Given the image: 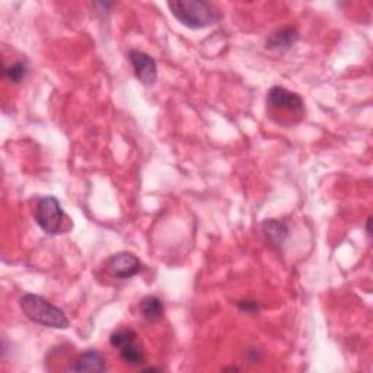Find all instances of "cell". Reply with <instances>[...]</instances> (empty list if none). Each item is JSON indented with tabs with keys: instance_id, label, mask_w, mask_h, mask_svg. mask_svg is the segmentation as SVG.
I'll use <instances>...</instances> for the list:
<instances>
[{
	"instance_id": "6da1fadb",
	"label": "cell",
	"mask_w": 373,
	"mask_h": 373,
	"mask_svg": "<svg viewBox=\"0 0 373 373\" xmlns=\"http://www.w3.org/2000/svg\"><path fill=\"white\" fill-rule=\"evenodd\" d=\"M270 119L283 127H290L305 119V101L296 92L283 86H273L266 98Z\"/></svg>"
},
{
	"instance_id": "7a4b0ae2",
	"label": "cell",
	"mask_w": 373,
	"mask_h": 373,
	"mask_svg": "<svg viewBox=\"0 0 373 373\" xmlns=\"http://www.w3.org/2000/svg\"><path fill=\"white\" fill-rule=\"evenodd\" d=\"M168 8L174 18L190 30L212 27L222 19L219 8L206 0H174L168 2Z\"/></svg>"
},
{
	"instance_id": "3957f363",
	"label": "cell",
	"mask_w": 373,
	"mask_h": 373,
	"mask_svg": "<svg viewBox=\"0 0 373 373\" xmlns=\"http://www.w3.org/2000/svg\"><path fill=\"white\" fill-rule=\"evenodd\" d=\"M19 308L30 321L54 330H67L70 322L63 309L34 293H25L19 299Z\"/></svg>"
},
{
	"instance_id": "277c9868",
	"label": "cell",
	"mask_w": 373,
	"mask_h": 373,
	"mask_svg": "<svg viewBox=\"0 0 373 373\" xmlns=\"http://www.w3.org/2000/svg\"><path fill=\"white\" fill-rule=\"evenodd\" d=\"M34 219L47 235H59L69 230V226H64L66 223L72 225V220L66 216L60 201L54 196H45L37 201Z\"/></svg>"
},
{
	"instance_id": "5b68a950",
	"label": "cell",
	"mask_w": 373,
	"mask_h": 373,
	"mask_svg": "<svg viewBox=\"0 0 373 373\" xmlns=\"http://www.w3.org/2000/svg\"><path fill=\"white\" fill-rule=\"evenodd\" d=\"M107 273L119 280H129L142 270V263L133 252L122 251L111 255L105 261Z\"/></svg>"
},
{
	"instance_id": "8992f818",
	"label": "cell",
	"mask_w": 373,
	"mask_h": 373,
	"mask_svg": "<svg viewBox=\"0 0 373 373\" xmlns=\"http://www.w3.org/2000/svg\"><path fill=\"white\" fill-rule=\"evenodd\" d=\"M129 61L133 67L136 78L146 86H150L158 79V64L156 60L140 50L129 52Z\"/></svg>"
},
{
	"instance_id": "52a82bcc",
	"label": "cell",
	"mask_w": 373,
	"mask_h": 373,
	"mask_svg": "<svg viewBox=\"0 0 373 373\" xmlns=\"http://www.w3.org/2000/svg\"><path fill=\"white\" fill-rule=\"evenodd\" d=\"M70 370L102 373L107 370V362L102 353H100L98 350H86L85 353H81L75 359L73 366L70 367Z\"/></svg>"
},
{
	"instance_id": "ba28073f",
	"label": "cell",
	"mask_w": 373,
	"mask_h": 373,
	"mask_svg": "<svg viewBox=\"0 0 373 373\" xmlns=\"http://www.w3.org/2000/svg\"><path fill=\"white\" fill-rule=\"evenodd\" d=\"M299 31L295 27H286L273 32L267 41L266 47L273 52H288L297 42Z\"/></svg>"
},
{
	"instance_id": "9c48e42d",
	"label": "cell",
	"mask_w": 373,
	"mask_h": 373,
	"mask_svg": "<svg viewBox=\"0 0 373 373\" xmlns=\"http://www.w3.org/2000/svg\"><path fill=\"white\" fill-rule=\"evenodd\" d=\"M261 229H263L266 239L276 247H282L289 237L288 225L283 223L282 220H277V219L264 220Z\"/></svg>"
},
{
	"instance_id": "30bf717a",
	"label": "cell",
	"mask_w": 373,
	"mask_h": 373,
	"mask_svg": "<svg viewBox=\"0 0 373 373\" xmlns=\"http://www.w3.org/2000/svg\"><path fill=\"white\" fill-rule=\"evenodd\" d=\"M119 352H120L122 360L130 366H140V365H143L146 360V350L142 341H138V337L124 344L122 348H119Z\"/></svg>"
},
{
	"instance_id": "8fae6325",
	"label": "cell",
	"mask_w": 373,
	"mask_h": 373,
	"mask_svg": "<svg viewBox=\"0 0 373 373\" xmlns=\"http://www.w3.org/2000/svg\"><path fill=\"white\" fill-rule=\"evenodd\" d=\"M138 311L148 321H159L165 315V308H163V303L159 297L156 296H146L138 303Z\"/></svg>"
},
{
	"instance_id": "7c38bea8",
	"label": "cell",
	"mask_w": 373,
	"mask_h": 373,
	"mask_svg": "<svg viewBox=\"0 0 373 373\" xmlns=\"http://www.w3.org/2000/svg\"><path fill=\"white\" fill-rule=\"evenodd\" d=\"M4 72L8 81L13 83H20L28 75V66L23 61H16L11 66H6Z\"/></svg>"
},
{
	"instance_id": "4fadbf2b",
	"label": "cell",
	"mask_w": 373,
	"mask_h": 373,
	"mask_svg": "<svg viewBox=\"0 0 373 373\" xmlns=\"http://www.w3.org/2000/svg\"><path fill=\"white\" fill-rule=\"evenodd\" d=\"M237 307L242 311V312H247V314H256V312H260L261 309V305L259 302H255V300H239L237 303Z\"/></svg>"
},
{
	"instance_id": "5bb4252c",
	"label": "cell",
	"mask_w": 373,
	"mask_h": 373,
	"mask_svg": "<svg viewBox=\"0 0 373 373\" xmlns=\"http://www.w3.org/2000/svg\"><path fill=\"white\" fill-rule=\"evenodd\" d=\"M370 220H372V218H369L367 220H366V225H365V229H366V235L370 238V229H369V225H370Z\"/></svg>"
}]
</instances>
